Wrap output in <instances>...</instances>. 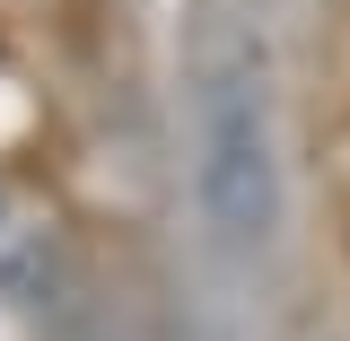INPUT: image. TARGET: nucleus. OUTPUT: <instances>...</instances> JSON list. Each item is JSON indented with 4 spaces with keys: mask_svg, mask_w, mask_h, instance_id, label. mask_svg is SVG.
I'll return each instance as SVG.
<instances>
[{
    "mask_svg": "<svg viewBox=\"0 0 350 341\" xmlns=\"http://www.w3.org/2000/svg\"><path fill=\"white\" fill-rule=\"evenodd\" d=\"M193 210L228 254H262L289 219V175L271 140V87L254 53H219L202 62L193 87Z\"/></svg>",
    "mask_w": 350,
    "mask_h": 341,
    "instance_id": "f257e3e1",
    "label": "nucleus"
}]
</instances>
